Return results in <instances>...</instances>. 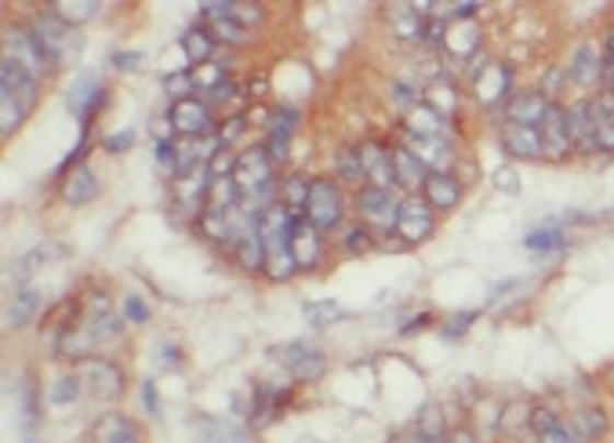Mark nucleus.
<instances>
[{
	"mask_svg": "<svg viewBox=\"0 0 614 443\" xmlns=\"http://www.w3.org/2000/svg\"><path fill=\"white\" fill-rule=\"evenodd\" d=\"M164 91L172 95V102L193 98V95H197V88H193V73H172V77L164 81Z\"/></svg>",
	"mask_w": 614,
	"mask_h": 443,
	"instance_id": "nucleus-49",
	"label": "nucleus"
},
{
	"mask_svg": "<svg viewBox=\"0 0 614 443\" xmlns=\"http://www.w3.org/2000/svg\"><path fill=\"white\" fill-rule=\"evenodd\" d=\"M30 30L33 37H37V44L44 48V55H48V62L55 66V70H62V66H73L77 55H81L84 48V37L81 30L70 26L62 15H55L51 4L40 8L37 15L30 19Z\"/></svg>",
	"mask_w": 614,
	"mask_h": 443,
	"instance_id": "nucleus-2",
	"label": "nucleus"
},
{
	"mask_svg": "<svg viewBox=\"0 0 614 443\" xmlns=\"http://www.w3.org/2000/svg\"><path fill=\"white\" fill-rule=\"evenodd\" d=\"M302 443H321V440H302Z\"/></svg>",
	"mask_w": 614,
	"mask_h": 443,
	"instance_id": "nucleus-57",
	"label": "nucleus"
},
{
	"mask_svg": "<svg viewBox=\"0 0 614 443\" xmlns=\"http://www.w3.org/2000/svg\"><path fill=\"white\" fill-rule=\"evenodd\" d=\"M51 247H37V252H30V255H22L19 258V263L15 266H11V280H15V288H22V283H33L30 277H33V272H37V269H44V266H48L51 263Z\"/></svg>",
	"mask_w": 614,
	"mask_h": 443,
	"instance_id": "nucleus-43",
	"label": "nucleus"
},
{
	"mask_svg": "<svg viewBox=\"0 0 614 443\" xmlns=\"http://www.w3.org/2000/svg\"><path fill=\"white\" fill-rule=\"evenodd\" d=\"M335 178L346 182V186H368V178H363V161H360V145H343L335 156Z\"/></svg>",
	"mask_w": 614,
	"mask_h": 443,
	"instance_id": "nucleus-37",
	"label": "nucleus"
},
{
	"mask_svg": "<svg viewBox=\"0 0 614 443\" xmlns=\"http://www.w3.org/2000/svg\"><path fill=\"white\" fill-rule=\"evenodd\" d=\"M84 396V382H81V374H59V378L51 382V389H48V404L51 407H70L77 404Z\"/></svg>",
	"mask_w": 614,
	"mask_h": 443,
	"instance_id": "nucleus-39",
	"label": "nucleus"
},
{
	"mask_svg": "<svg viewBox=\"0 0 614 443\" xmlns=\"http://www.w3.org/2000/svg\"><path fill=\"white\" fill-rule=\"evenodd\" d=\"M418 197H422L437 214H443V211L459 208V200H462V182L454 178L451 172H429L426 186H422V193H418Z\"/></svg>",
	"mask_w": 614,
	"mask_h": 443,
	"instance_id": "nucleus-20",
	"label": "nucleus"
},
{
	"mask_svg": "<svg viewBox=\"0 0 614 443\" xmlns=\"http://www.w3.org/2000/svg\"><path fill=\"white\" fill-rule=\"evenodd\" d=\"M51 11H55V15H62L70 26L81 30V26H88L91 19L102 15V4H99V0H59V4H51Z\"/></svg>",
	"mask_w": 614,
	"mask_h": 443,
	"instance_id": "nucleus-38",
	"label": "nucleus"
},
{
	"mask_svg": "<svg viewBox=\"0 0 614 443\" xmlns=\"http://www.w3.org/2000/svg\"><path fill=\"white\" fill-rule=\"evenodd\" d=\"M324 233H316L310 222H305V214H294L291 219V255L294 263H299V272H310L324 263Z\"/></svg>",
	"mask_w": 614,
	"mask_h": 443,
	"instance_id": "nucleus-14",
	"label": "nucleus"
},
{
	"mask_svg": "<svg viewBox=\"0 0 614 443\" xmlns=\"http://www.w3.org/2000/svg\"><path fill=\"white\" fill-rule=\"evenodd\" d=\"M524 247L534 255H549V252H560L564 247V230L560 225H538V230H531L524 236Z\"/></svg>",
	"mask_w": 614,
	"mask_h": 443,
	"instance_id": "nucleus-41",
	"label": "nucleus"
},
{
	"mask_svg": "<svg viewBox=\"0 0 614 443\" xmlns=\"http://www.w3.org/2000/svg\"><path fill=\"white\" fill-rule=\"evenodd\" d=\"M30 443H40V440H30Z\"/></svg>",
	"mask_w": 614,
	"mask_h": 443,
	"instance_id": "nucleus-58",
	"label": "nucleus"
},
{
	"mask_svg": "<svg viewBox=\"0 0 614 443\" xmlns=\"http://www.w3.org/2000/svg\"><path fill=\"white\" fill-rule=\"evenodd\" d=\"M200 15H204V26L211 30V37L219 40V48H241V44L252 40V30H244L241 22L233 19V4H222V0L200 4Z\"/></svg>",
	"mask_w": 614,
	"mask_h": 443,
	"instance_id": "nucleus-13",
	"label": "nucleus"
},
{
	"mask_svg": "<svg viewBox=\"0 0 614 443\" xmlns=\"http://www.w3.org/2000/svg\"><path fill=\"white\" fill-rule=\"evenodd\" d=\"M390 19H393V33L404 40H422L429 33V22H422V8L418 4H396L390 8Z\"/></svg>",
	"mask_w": 614,
	"mask_h": 443,
	"instance_id": "nucleus-34",
	"label": "nucleus"
},
{
	"mask_svg": "<svg viewBox=\"0 0 614 443\" xmlns=\"http://www.w3.org/2000/svg\"><path fill=\"white\" fill-rule=\"evenodd\" d=\"M182 55L193 62V66H208L219 59V40L211 37V30L204 26V22H193V26H186V33H182Z\"/></svg>",
	"mask_w": 614,
	"mask_h": 443,
	"instance_id": "nucleus-28",
	"label": "nucleus"
},
{
	"mask_svg": "<svg viewBox=\"0 0 614 443\" xmlns=\"http://www.w3.org/2000/svg\"><path fill=\"white\" fill-rule=\"evenodd\" d=\"M161 360L178 363L182 360V349H175V342H161Z\"/></svg>",
	"mask_w": 614,
	"mask_h": 443,
	"instance_id": "nucleus-54",
	"label": "nucleus"
},
{
	"mask_svg": "<svg viewBox=\"0 0 614 443\" xmlns=\"http://www.w3.org/2000/svg\"><path fill=\"white\" fill-rule=\"evenodd\" d=\"M66 102H70L73 117L81 124L95 120L99 109H102V102H106V84H102V77H95V73L77 77V81L66 88Z\"/></svg>",
	"mask_w": 614,
	"mask_h": 443,
	"instance_id": "nucleus-15",
	"label": "nucleus"
},
{
	"mask_svg": "<svg viewBox=\"0 0 614 443\" xmlns=\"http://www.w3.org/2000/svg\"><path fill=\"white\" fill-rule=\"evenodd\" d=\"M120 316H124V324L142 327V324H150L153 310H150V302H146L142 294L128 291V294H124V299H120Z\"/></svg>",
	"mask_w": 614,
	"mask_h": 443,
	"instance_id": "nucleus-44",
	"label": "nucleus"
},
{
	"mask_svg": "<svg viewBox=\"0 0 614 443\" xmlns=\"http://www.w3.org/2000/svg\"><path fill=\"white\" fill-rule=\"evenodd\" d=\"M167 124H172L175 139H211V135H219V117H215V109L197 95L172 102Z\"/></svg>",
	"mask_w": 614,
	"mask_h": 443,
	"instance_id": "nucleus-6",
	"label": "nucleus"
},
{
	"mask_svg": "<svg viewBox=\"0 0 614 443\" xmlns=\"http://www.w3.org/2000/svg\"><path fill=\"white\" fill-rule=\"evenodd\" d=\"M291 219H294V211L277 203V208H269L263 214V225H258L263 244H266V277L273 283H288L299 277V263H294V255H291Z\"/></svg>",
	"mask_w": 614,
	"mask_h": 443,
	"instance_id": "nucleus-1",
	"label": "nucleus"
},
{
	"mask_svg": "<svg viewBox=\"0 0 614 443\" xmlns=\"http://www.w3.org/2000/svg\"><path fill=\"white\" fill-rule=\"evenodd\" d=\"M299 109H291V106H280V109H273V120H269V128H266V153L273 156V164H283L288 161V153H291V139H294V128H299Z\"/></svg>",
	"mask_w": 614,
	"mask_h": 443,
	"instance_id": "nucleus-17",
	"label": "nucleus"
},
{
	"mask_svg": "<svg viewBox=\"0 0 614 443\" xmlns=\"http://www.w3.org/2000/svg\"><path fill=\"white\" fill-rule=\"evenodd\" d=\"M604 59L614 66V26L607 30V37H604Z\"/></svg>",
	"mask_w": 614,
	"mask_h": 443,
	"instance_id": "nucleus-56",
	"label": "nucleus"
},
{
	"mask_svg": "<svg viewBox=\"0 0 614 443\" xmlns=\"http://www.w3.org/2000/svg\"><path fill=\"white\" fill-rule=\"evenodd\" d=\"M200 443H255V440L244 425L225 422V418H208L200 425Z\"/></svg>",
	"mask_w": 614,
	"mask_h": 443,
	"instance_id": "nucleus-35",
	"label": "nucleus"
},
{
	"mask_svg": "<svg viewBox=\"0 0 614 443\" xmlns=\"http://www.w3.org/2000/svg\"><path fill=\"white\" fill-rule=\"evenodd\" d=\"M564 81H567V70H549V73L542 77V88H538V91H542V95L549 98V102H560V91L567 88Z\"/></svg>",
	"mask_w": 614,
	"mask_h": 443,
	"instance_id": "nucleus-50",
	"label": "nucleus"
},
{
	"mask_svg": "<svg viewBox=\"0 0 614 443\" xmlns=\"http://www.w3.org/2000/svg\"><path fill=\"white\" fill-rule=\"evenodd\" d=\"M589 109H593V120H596L600 153H614V95L600 91V95L589 98Z\"/></svg>",
	"mask_w": 614,
	"mask_h": 443,
	"instance_id": "nucleus-32",
	"label": "nucleus"
},
{
	"mask_svg": "<svg viewBox=\"0 0 614 443\" xmlns=\"http://www.w3.org/2000/svg\"><path fill=\"white\" fill-rule=\"evenodd\" d=\"M269 357L277 360L294 382H316V378H324V374H327L324 349H316L310 342H283V346L273 349Z\"/></svg>",
	"mask_w": 614,
	"mask_h": 443,
	"instance_id": "nucleus-7",
	"label": "nucleus"
},
{
	"mask_svg": "<svg viewBox=\"0 0 614 443\" xmlns=\"http://www.w3.org/2000/svg\"><path fill=\"white\" fill-rule=\"evenodd\" d=\"M142 411L150 418H161V393H157V382L146 378L142 382Z\"/></svg>",
	"mask_w": 614,
	"mask_h": 443,
	"instance_id": "nucleus-51",
	"label": "nucleus"
},
{
	"mask_svg": "<svg viewBox=\"0 0 614 443\" xmlns=\"http://www.w3.org/2000/svg\"><path fill=\"white\" fill-rule=\"evenodd\" d=\"M346 211H349V200H346L343 182L338 178H313L310 182V197H305L302 214L316 233H324V236L338 233L346 222Z\"/></svg>",
	"mask_w": 614,
	"mask_h": 443,
	"instance_id": "nucleus-3",
	"label": "nucleus"
},
{
	"mask_svg": "<svg viewBox=\"0 0 614 443\" xmlns=\"http://www.w3.org/2000/svg\"><path fill=\"white\" fill-rule=\"evenodd\" d=\"M113 66H117L120 73H131V70H139L142 59H139V51H117L113 55Z\"/></svg>",
	"mask_w": 614,
	"mask_h": 443,
	"instance_id": "nucleus-53",
	"label": "nucleus"
},
{
	"mask_svg": "<svg viewBox=\"0 0 614 443\" xmlns=\"http://www.w3.org/2000/svg\"><path fill=\"white\" fill-rule=\"evenodd\" d=\"M357 145H360L363 178H368V186L396 189V175H393V145H390V142H379V139H368V142H357Z\"/></svg>",
	"mask_w": 614,
	"mask_h": 443,
	"instance_id": "nucleus-16",
	"label": "nucleus"
},
{
	"mask_svg": "<svg viewBox=\"0 0 614 443\" xmlns=\"http://www.w3.org/2000/svg\"><path fill=\"white\" fill-rule=\"evenodd\" d=\"M374 244V233L368 230V225H346V230H338V252L343 255H363L371 252Z\"/></svg>",
	"mask_w": 614,
	"mask_h": 443,
	"instance_id": "nucleus-42",
	"label": "nucleus"
},
{
	"mask_svg": "<svg viewBox=\"0 0 614 443\" xmlns=\"http://www.w3.org/2000/svg\"><path fill=\"white\" fill-rule=\"evenodd\" d=\"M208 193H211V175H208V167L172 178V200H175V208H178L182 214H186V219H193V222H197L200 214L208 211Z\"/></svg>",
	"mask_w": 614,
	"mask_h": 443,
	"instance_id": "nucleus-11",
	"label": "nucleus"
},
{
	"mask_svg": "<svg viewBox=\"0 0 614 443\" xmlns=\"http://www.w3.org/2000/svg\"><path fill=\"white\" fill-rule=\"evenodd\" d=\"M542 161H564V156H571V131H567V106L564 102H549V109H545V120H542Z\"/></svg>",
	"mask_w": 614,
	"mask_h": 443,
	"instance_id": "nucleus-12",
	"label": "nucleus"
},
{
	"mask_svg": "<svg viewBox=\"0 0 614 443\" xmlns=\"http://www.w3.org/2000/svg\"><path fill=\"white\" fill-rule=\"evenodd\" d=\"M604 66L607 59L596 51V44H578L571 51V62H567V77H571V84L578 88H589V84H600L604 81Z\"/></svg>",
	"mask_w": 614,
	"mask_h": 443,
	"instance_id": "nucleus-19",
	"label": "nucleus"
},
{
	"mask_svg": "<svg viewBox=\"0 0 614 443\" xmlns=\"http://www.w3.org/2000/svg\"><path fill=\"white\" fill-rule=\"evenodd\" d=\"M440 48L451 55V59H470V55L480 48V26L473 19H459L443 26V40Z\"/></svg>",
	"mask_w": 614,
	"mask_h": 443,
	"instance_id": "nucleus-26",
	"label": "nucleus"
},
{
	"mask_svg": "<svg viewBox=\"0 0 614 443\" xmlns=\"http://www.w3.org/2000/svg\"><path fill=\"white\" fill-rule=\"evenodd\" d=\"M567 131H571V150L575 153H582V156H596L600 153L596 120H593V109H589V98L567 106Z\"/></svg>",
	"mask_w": 614,
	"mask_h": 443,
	"instance_id": "nucleus-18",
	"label": "nucleus"
},
{
	"mask_svg": "<svg viewBox=\"0 0 614 443\" xmlns=\"http://www.w3.org/2000/svg\"><path fill=\"white\" fill-rule=\"evenodd\" d=\"M473 95L484 109L509 106V98L517 95L513 91V66L509 62H487L484 70L473 77Z\"/></svg>",
	"mask_w": 614,
	"mask_h": 443,
	"instance_id": "nucleus-9",
	"label": "nucleus"
},
{
	"mask_svg": "<svg viewBox=\"0 0 614 443\" xmlns=\"http://www.w3.org/2000/svg\"><path fill=\"white\" fill-rule=\"evenodd\" d=\"M404 197L396 189L363 186L357 189V214L360 225H368L374 236H390L396 230V214H401Z\"/></svg>",
	"mask_w": 614,
	"mask_h": 443,
	"instance_id": "nucleus-5",
	"label": "nucleus"
},
{
	"mask_svg": "<svg viewBox=\"0 0 614 443\" xmlns=\"http://www.w3.org/2000/svg\"><path fill=\"white\" fill-rule=\"evenodd\" d=\"M81 382H84V393H91L95 400L113 404L124 396V371L113 360L88 357L84 368H81Z\"/></svg>",
	"mask_w": 614,
	"mask_h": 443,
	"instance_id": "nucleus-10",
	"label": "nucleus"
},
{
	"mask_svg": "<svg viewBox=\"0 0 614 443\" xmlns=\"http://www.w3.org/2000/svg\"><path fill=\"white\" fill-rule=\"evenodd\" d=\"M545 109H549V98H545L538 88L517 91V95L509 98V106H506V120L509 124H524V128H542Z\"/></svg>",
	"mask_w": 614,
	"mask_h": 443,
	"instance_id": "nucleus-21",
	"label": "nucleus"
},
{
	"mask_svg": "<svg viewBox=\"0 0 614 443\" xmlns=\"http://www.w3.org/2000/svg\"><path fill=\"white\" fill-rule=\"evenodd\" d=\"M0 62L15 66V70H22V73H30L33 81H40V84L55 73V66L48 62V55H44L37 37H33L30 22H11V26L4 30V55H0Z\"/></svg>",
	"mask_w": 614,
	"mask_h": 443,
	"instance_id": "nucleus-4",
	"label": "nucleus"
},
{
	"mask_svg": "<svg viewBox=\"0 0 614 443\" xmlns=\"http://www.w3.org/2000/svg\"><path fill=\"white\" fill-rule=\"evenodd\" d=\"M528 422L534 429V436H538V443H578L571 425H567L556 411H549V407H534V411L528 415Z\"/></svg>",
	"mask_w": 614,
	"mask_h": 443,
	"instance_id": "nucleus-29",
	"label": "nucleus"
},
{
	"mask_svg": "<svg viewBox=\"0 0 614 443\" xmlns=\"http://www.w3.org/2000/svg\"><path fill=\"white\" fill-rule=\"evenodd\" d=\"M433 230H437V211L429 208L422 197H404L401 214H396V230H393L396 241L404 247H418L433 236Z\"/></svg>",
	"mask_w": 614,
	"mask_h": 443,
	"instance_id": "nucleus-8",
	"label": "nucleus"
},
{
	"mask_svg": "<svg viewBox=\"0 0 614 443\" xmlns=\"http://www.w3.org/2000/svg\"><path fill=\"white\" fill-rule=\"evenodd\" d=\"M131 145H135V131H117V135H109V139H106L109 153H128Z\"/></svg>",
	"mask_w": 614,
	"mask_h": 443,
	"instance_id": "nucleus-52",
	"label": "nucleus"
},
{
	"mask_svg": "<svg viewBox=\"0 0 614 443\" xmlns=\"http://www.w3.org/2000/svg\"><path fill=\"white\" fill-rule=\"evenodd\" d=\"M19 418H22V429L33 433V429L40 425V407H37V385H22V396H19Z\"/></svg>",
	"mask_w": 614,
	"mask_h": 443,
	"instance_id": "nucleus-46",
	"label": "nucleus"
},
{
	"mask_svg": "<svg viewBox=\"0 0 614 443\" xmlns=\"http://www.w3.org/2000/svg\"><path fill=\"white\" fill-rule=\"evenodd\" d=\"M502 150L517 161H542V135L524 124H502Z\"/></svg>",
	"mask_w": 614,
	"mask_h": 443,
	"instance_id": "nucleus-25",
	"label": "nucleus"
},
{
	"mask_svg": "<svg viewBox=\"0 0 614 443\" xmlns=\"http://www.w3.org/2000/svg\"><path fill=\"white\" fill-rule=\"evenodd\" d=\"M571 433L578 440H600L607 433V415L600 411V407H593V404L578 407L575 418H571Z\"/></svg>",
	"mask_w": 614,
	"mask_h": 443,
	"instance_id": "nucleus-36",
	"label": "nucleus"
},
{
	"mask_svg": "<svg viewBox=\"0 0 614 443\" xmlns=\"http://www.w3.org/2000/svg\"><path fill=\"white\" fill-rule=\"evenodd\" d=\"M44 305V294L37 283H22V288L11 291V302H8V331H22V327L33 324V316L40 313Z\"/></svg>",
	"mask_w": 614,
	"mask_h": 443,
	"instance_id": "nucleus-23",
	"label": "nucleus"
},
{
	"mask_svg": "<svg viewBox=\"0 0 614 443\" xmlns=\"http://www.w3.org/2000/svg\"><path fill=\"white\" fill-rule=\"evenodd\" d=\"M252 131V120H247V113H233V117H225L219 124V142L225 150H233L236 142H244V135Z\"/></svg>",
	"mask_w": 614,
	"mask_h": 443,
	"instance_id": "nucleus-45",
	"label": "nucleus"
},
{
	"mask_svg": "<svg viewBox=\"0 0 614 443\" xmlns=\"http://www.w3.org/2000/svg\"><path fill=\"white\" fill-rule=\"evenodd\" d=\"M233 19L241 22L244 30H252V33H255V30L266 22V8H258V4H244V0H236V4H233Z\"/></svg>",
	"mask_w": 614,
	"mask_h": 443,
	"instance_id": "nucleus-48",
	"label": "nucleus"
},
{
	"mask_svg": "<svg viewBox=\"0 0 614 443\" xmlns=\"http://www.w3.org/2000/svg\"><path fill=\"white\" fill-rule=\"evenodd\" d=\"M310 182H313V178H305V175H288V178H280V203H283V208L294 211V214H302L305 197H310Z\"/></svg>",
	"mask_w": 614,
	"mask_h": 443,
	"instance_id": "nucleus-40",
	"label": "nucleus"
},
{
	"mask_svg": "<svg viewBox=\"0 0 614 443\" xmlns=\"http://www.w3.org/2000/svg\"><path fill=\"white\" fill-rule=\"evenodd\" d=\"M95 443H142V433L124 411H106L95 422Z\"/></svg>",
	"mask_w": 614,
	"mask_h": 443,
	"instance_id": "nucleus-30",
	"label": "nucleus"
},
{
	"mask_svg": "<svg viewBox=\"0 0 614 443\" xmlns=\"http://www.w3.org/2000/svg\"><path fill=\"white\" fill-rule=\"evenodd\" d=\"M263 225V222H258ZM233 263L241 266L244 272H266V244H263V233H247L241 241L233 244Z\"/></svg>",
	"mask_w": 614,
	"mask_h": 443,
	"instance_id": "nucleus-33",
	"label": "nucleus"
},
{
	"mask_svg": "<svg viewBox=\"0 0 614 443\" xmlns=\"http://www.w3.org/2000/svg\"><path fill=\"white\" fill-rule=\"evenodd\" d=\"M393 175H396V189H404L407 197H415V193H422V186H426L429 167L418 161L407 145H393Z\"/></svg>",
	"mask_w": 614,
	"mask_h": 443,
	"instance_id": "nucleus-24",
	"label": "nucleus"
},
{
	"mask_svg": "<svg viewBox=\"0 0 614 443\" xmlns=\"http://www.w3.org/2000/svg\"><path fill=\"white\" fill-rule=\"evenodd\" d=\"M404 124L415 139H437V135H448V117L437 113L433 106H412L404 113Z\"/></svg>",
	"mask_w": 614,
	"mask_h": 443,
	"instance_id": "nucleus-31",
	"label": "nucleus"
},
{
	"mask_svg": "<svg viewBox=\"0 0 614 443\" xmlns=\"http://www.w3.org/2000/svg\"><path fill=\"white\" fill-rule=\"evenodd\" d=\"M473 320H476V313H459V320H454V324L448 327V335H459L462 327H470Z\"/></svg>",
	"mask_w": 614,
	"mask_h": 443,
	"instance_id": "nucleus-55",
	"label": "nucleus"
},
{
	"mask_svg": "<svg viewBox=\"0 0 614 443\" xmlns=\"http://www.w3.org/2000/svg\"><path fill=\"white\" fill-rule=\"evenodd\" d=\"M404 145L429 167V172H451L454 167V145L448 135H437V139H415V135H407Z\"/></svg>",
	"mask_w": 614,
	"mask_h": 443,
	"instance_id": "nucleus-22",
	"label": "nucleus"
},
{
	"mask_svg": "<svg viewBox=\"0 0 614 443\" xmlns=\"http://www.w3.org/2000/svg\"><path fill=\"white\" fill-rule=\"evenodd\" d=\"M305 316H310L313 327H332L343 320V305L338 302H310L305 305Z\"/></svg>",
	"mask_w": 614,
	"mask_h": 443,
	"instance_id": "nucleus-47",
	"label": "nucleus"
},
{
	"mask_svg": "<svg viewBox=\"0 0 614 443\" xmlns=\"http://www.w3.org/2000/svg\"><path fill=\"white\" fill-rule=\"evenodd\" d=\"M102 193V182L95 175V167L91 164H81L73 167L70 175H66L62 182V200L70 203V208H84V203H91Z\"/></svg>",
	"mask_w": 614,
	"mask_h": 443,
	"instance_id": "nucleus-27",
	"label": "nucleus"
}]
</instances>
